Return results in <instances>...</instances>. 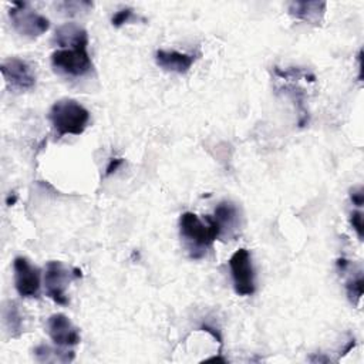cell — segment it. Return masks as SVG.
Returning <instances> with one entry per match:
<instances>
[{"label": "cell", "instance_id": "ba28073f", "mask_svg": "<svg viewBox=\"0 0 364 364\" xmlns=\"http://www.w3.org/2000/svg\"><path fill=\"white\" fill-rule=\"evenodd\" d=\"M14 286L21 297H38L40 294V270L33 266L27 257L17 256L13 260Z\"/></svg>", "mask_w": 364, "mask_h": 364}, {"label": "cell", "instance_id": "9a60e30c", "mask_svg": "<svg viewBox=\"0 0 364 364\" xmlns=\"http://www.w3.org/2000/svg\"><path fill=\"white\" fill-rule=\"evenodd\" d=\"M3 318L7 328L11 333V337H18L23 331V317L14 301H7L3 309Z\"/></svg>", "mask_w": 364, "mask_h": 364}, {"label": "cell", "instance_id": "603a6c76", "mask_svg": "<svg viewBox=\"0 0 364 364\" xmlns=\"http://www.w3.org/2000/svg\"><path fill=\"white\" fill-rule=\"evenodd\" d=\"M16 202V195L11 198V196H9V199H7V205H13Z\"/></svg>", "mask_w": 364, "mask_h": 364}, {"label": "cell", "instance_id": "8992f818", "mask_svg": "<svg viewBox=\"0 0 364 364\" xmlns=\"http://www.w3.org/2000/svg\"><path fill=\"white\" fill-rule=\"evenodd\" d=\"M233 287L239 296H252L256 290L252 256L247 249H237L229 259Z\"/></svg>", "mask_w": 364, "mask_h": 364}, {"label": "cell", "instance_id": "5b68a950", "mask_svg": "<svg viewBox=\"0 0 364 364\" xmlns=\"http://www.w3.org/2000/svg\"><path fill=\"white\" fill-rule=\"evenodd\" d=\"M53 68L64 75L82 77L92 70L87 47L58 48L51 54Z\"/></svg>", "mask_w": 364, "mask_h": 364}, {"label": "cell", "instance_id": "8fae6325", "mask_svg": "<svg viewBox=\"0 0 364 364\" xmlns=\"http://www.w3.org/2000/svg\"><path fill=\"white\" fill-rule=\"evenodd\" d=\"M195 60H196L195 54L181 53L176 50H158L155 53V61L158 67L168 73L185 74L189 71Z\"/></svg>", "mask_w": 364, "mask_h": 364}, {"label": "cell", "instance_id": "ac0fdd59", "mask_svg": "<svg viewBox=\"0 0 364 364\" xmlns=\"http://www.w3.org/2000/svg\"><path fill=\"white\" fill-rule=\"evenodd\" d=\"M135 18L134 16V10L129 9V7H125V9H121L118 10L112 17H111V23L114 27H121L124 26L125 23H128L129 20Z\"/></svg>", "mask_w": 364, "mask_h": 364}, {"label": "cell", "instance_id": "277c9868", "mask_svg": "<svg viewBox=\"0 0 364 364\" xmlns=\"http://www.w3.org/2000/svg\"><path fill=\"white\" fill-rule=\"evenodd\" d=\"M9 17L13 28L20 36H24L28 38L40 37L50 27V21L47 17L33 10L27 3H21V1H14L11 4Z\"/></svg>", "mask_w": 364, "mask_h": 364}, {"label": "cell", "instance_id": "52a82bcc", "mask_svg": "<svg viewBox=\"0 0 364 364\" xmlns=\"http://www.w3.org/2000/svg\"><path fill=\"white\" fill-rule=\"evenodd\" d=\"M0 70L7 87L14 92H23L36 85L34 68L26 60L17 57L7 58L1 63Z\"/></svg>", "mask_w": 364, "mask_h": 364}, {"label": "cell", "instance_id": "30bf717a", "mask_svg": "<svg viewBox=\"0 0 364 364\" xmlns=\"http://www.w3.org/2000/svg\"><path fill=\"white\" fill-rule=\"evenodd\" d=\"M51 41L60 48L88 47V34L87 30L77 23H65L55 28Z\"/></svg>", "mask_w": 364, "mask_h": 364}, {"label": "cell", "instance_id": "7c38bea8", "mask_svg": "<svg viewBox=\"0 0 364 364\" xmlns=\"http://www.w3.org/2000/svg\"><path fill=\"white\" fill-rule=\"evenodd\" d=\"M290 16H293L297 20H303L311 24H317L321 21L324 11H326V3L324 1H291L287 6Z\"/></svg>", "mask_w": 364, "mask_h": 364}, {"label": "cell", "instance_id": "44dd1931", "mask_svg": "<svg viewBox=\"0 0 364 364\" xmlns=\"http://www.w3.org/2000/svg\"><path fill=\"white\" fill-rule=\"evenodd\" d=\"M124 164V159L122 158H111L107 168H105V176H109L112 175L121 165Z\"/></svg>", "mask_w": 364, "mask_h": 364}, {"label": "cell", "instance_id": "3957f363", "mask_svg": "<svg viewBox=\"0 0 364 364\" xmlns=\"http://www.w3.org/2000/svg\"><path fill=\"white\" fill-rule=\"evenodd\" d=\"M78 277H81V270L75 267L68 269L60 260H50L46 264V272H44L46 294L57 304H61V306L68 304L65 289L74 279H78Z\"/></svg>", "mask_w": 364, "mask_h": 364}, {"label": "cell", "instance_id": "5bb4252c", "mask_svg": "<svg viewBox=\"0 0 364 364\" xmlns=\"http://www.w3.org/2000/svg\"><path fill=\"white\" fill-rule=\"evenodd\" d=\"M34 357L38 363H71L74 360V351L58 347H50L48 344H40L34 348Z\"/></svg>", "mask_w": 364, "mask_h": 364}, {"label": "cell", "instance_id": "2e32d148", "mask_svg": "<svg viewBox=\"0 0 364 364\" xmlns=\"http://www.w3.org/2000/svg\"><path fill=\"white\" fill-rule=\"evenodd\" d=\"M363 290H364V277H363V273L358 272L357 276L351 277L346 283V291H347L350 301L357 304L363 296Z\"/></svg>", "mask_w": 364, "mask_h": 364}, {"label": "cell", "instance_id": "6da1fadb", "mask_svg": "<svg viewBox=\"0 0 364 364\" xmlns=\"http://www.w3.org/2000/svg\"><path fill=\"white\" fill-rule=\"evenodd\" d=\"M179 230L191 252V257L193 259L202 257L206 249L220 237V229L212 216H206L205 222H202L193 212H185L181 215Z\"/></svg>", "mask_w": 364, "mask_h": 364}, {"label": "cell", "instance_id": "7a4b0ae2", "mask_svg": "<svg viewBox=\"0 0 364 364\" xmlns=\"http://www.w3.org/2000/svg\"><path fill=\"white\" fill-rule=\"evenodd\" d=\"M48 119L57 134V138H61L67 134L80 135L87 128L90 112L75 100L63 98L51 105L48 111Z\"/></svg>", "mask_w": 364, "mask_h": 364}, {"label": "cell", "instance_id": "ffe728a7", "mask_svg": "<svg viewBox=\"0 0 364 364\" xmlns=\"http://www.w3.org/2000/svg\"><path fill=\"white\" fill-rule=\"evenodd\" d=\"M350 199L353 202V205H355L357 208H361L364 205V191L361 186L353 188L350 191Z\"/></svg>", "mask_w": 364, "mask_h": 364}, {"label": "cell", "instance_id": "4fadbf2b", "mask_svg": "<svg viewBox=\"0 0 364 364\" xmlns=\"http://www.w3.org/2000/svg\"><path fill=\"white\" fill-rule=\"evenodd\" d=\"M212 219H213V220L216 222V225L219 226V229H220V236H222L225 232H228V235H229V232H230V230H235L236 226H237V220H239L237 208H236L232 202L223 200V202H220V203L216 206Z\"/></svg>", "mask_w": 364, "mask_h": 364}, {"label": "cell", "instance_id": "e0dca14e", "mask_svg": "<svg viewBox=\"0 0 364 364\" xmlns=\"http://www.w3.org/2000/svg\"><path fill=\"white\" fill-rule=\"evenodd\" d=\"M57 7L68 16H74L78 14V11H88L92 7L91 1H63L58 3Z\"/></svg>", "mask_w": 364, "mask_h": 364}, {"label": "cell", "instance_id": "9c48e42d", "mask_svg": "<svg viewBox=\"0 0 364 364\" xmlns=\"http://www.w3.org/2000/svg\"><path fill=\"white\" fill-rule=\"evenodd\" d=\"M47 333L51 341L63 348L77 346L81 340L78 328L71 323V320L63 314L55 313L47 318Z\"/></svg>", "mask_w": 364, "mask_h": 364}, {"label": "cell", "instance_id": "7402d4cb", "mask_svg": "<svg viewBox=\"0 0 364 364\" xmlns=\"http://www.w3.org/2000/svg\"><path fill=\"white\" fill-rule=\"evenodd\" d=\"M203 331H208V333H210L212 336H213V338L222 346V337H220V334L218 333V331H215V328L213 327H210V326H208V324H203L202 327H200Z\"/></svg>", "mask_w": 364, "mask_h": 364}, {"label": "cell", "instance_id": "d6986e66", "mask_svg": "<svg viewBox=\"0 0 364 364\" xmlns=\"http://www.w3.org/2000/svg\"><path fill=\"white\" fill-rule=\"evenodd\" d=\"M350 223L353 226V229L355 230L358 239H363V232H364V225H363V213L361 210H353V213L350 215Z\"/></svg>", "mask_w": 364, "mask_h": 364}]
</instances>
